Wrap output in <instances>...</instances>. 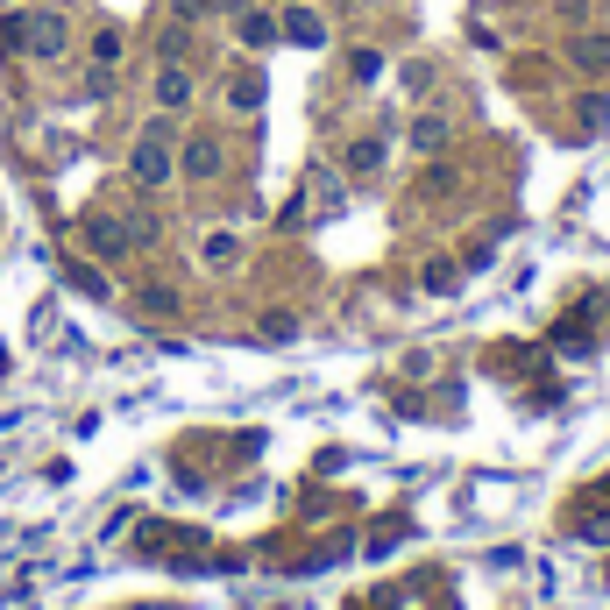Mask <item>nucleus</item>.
Listing matches in <instances>:
<instances>
[{"label":"nucleus","instance_id":"f257e3e1","mask_svg":"<svg viewBox=\"0 0 610 610\" xmlns=\"http://www.w3.org/2000/svg\"><path fill=\"white\" fill-rule=\"evenodd\" d=\"M135 171H142V185L171 178V142H157V135H149V142H142V157H135Z\"/></svg>","mask_w":610,"mask_h":610},{"label":"nucleus","instance_id":"f03ea898","mask_svg":"<svg viewBox=\"0 0 610 610\" xmlns=\"http://www.w3.org/2000/svg\"><path fill=\"white\" fill-rule=\"evenodd\" d=\"M568 57H575L582 71H603V64H610V43H603V36H568Z\"/></svg>","mask_w":610,"mask_h":610},{"label":"nucleus","instance_id":"7ed1b4c3","mask_svg":"<svg viewBox=\"0 0 610 610\" xmlns=\"http://www.w3.org/2000/svg\"><path fill=\"white\" fill-rule=\"evenodd\" d=\"M157 100H164V107H185V100H192V79H185L178 64H171V71H157Z\"/></svg>","mask_w":610,"mask_h":610},{"label":"nucleus","instance_id":"20e7f679","mask_svg":"<svg viewBox=\"0 0 610 610\" xmlns=\"http://www.w3.org/2000/svg\"><path fill=\"white\" fill-rule=\"evenodd\" d=\"M284 29H291V43H320V15H305V8H291Z\"/></svg>","mask_w":610,"mask_h":610},{"label":"nucleus","instance_id":"39448f33","mask_svg":"<svg viewBox=\"0 0 610 610\" xmlns=\"http://www.w3.org/2000/svg\"><path fill=\"white\" fill-rule=\"evenodd\" d=\"M440 135H447V121H440V114H426V121H419V128H412V142H419V149H433V142H440Z\"/></svg>","mask_w":610,"mask_h":610}]
</instances>
